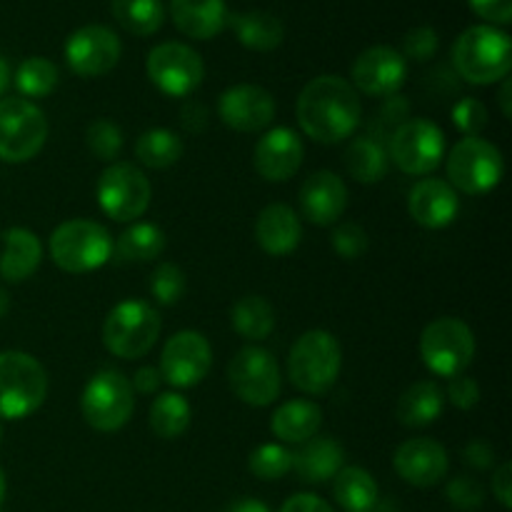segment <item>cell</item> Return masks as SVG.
I'll return each mask as SVG.
<instances>
[{
  "label": "cell",
  "instance_id": "50",
  "mask_svg": "<svg viewBox=\"0 0 512 512\" xmlns=\"http://www.w3.org/2000/svg\"><path fill=\"white\" fill-rule=\"evenodd\" d=\"M160 383H163V378H160V370L153 368V365H143V368L135 370L133 383L130 385H133L140 395H150L160 388Z\"/></svg>",
  "mask_w": 512,
  "mask_h": 512
},
{
  "label": "cell",
  "instance_id": "3",
  "mask_svg": "<svg viewBox=\"0 0 512 512\" xmlns=\"http://www.w3.org/2000/svg\"><path fill=\"white\" fill-rule=\"evenodd\" d=\"M343 350L328 330H308L295 340L288 358L290 383L305 395H325L338 383Z\"/></svg>",
  "mask_w": 512,
  "mask_h": 512
},
{
  "label": "cell",
  "instance_id": "31",
  "mask_svg": "<svg viewBox=\"0 0 512 512\" xmlns=\"http://www.w3.org/2000/svg\"><path fill=\"white\" fill-rule=\"evenodd\" d=\"M333 495L345 512H370L378 503V483L363 468H340L333 478Z\"/></svg>",
  "mask_w": 512,
  "mask_h": 512
},
{
  "label": "cell",
  "instance_id": "22",
  "mask_svg": "<svg viewBox=\"0 0 512 512\" xmlns=\"http://www.w3.org/2000/svg\"><path fill=\"white\" fill-rule=\"evenodd\" d=\"M460 210V198L448 180L423 178L408 195V213L418 225L430 230L448 228Z\"/></svg>",
  "mask_w": 512,
  "mask_h": 512
},
{
  "label": "cell",
  "instance_id": "24",
  "mask_svg": "<svg viewBox=\"0 0 512 512\" xmlns=\"http://www.w3.org/2000/svg\"><path fill=\"white\" fill-rule=\"evenodd\" d=\"M175 28L195 40H210L228 25L225 0H170Z\"/></svg>",
  "mask_w": 512,
  "mask_h": 512
},
{
  "label": "cell",
  "instance_id": "29",
  "mask_svg": "<svg viewBox=\"0 0 512 512\" xmlns=\"http://www.w3.org/2000/svg\"><path fill=\"white\" fill-rule=\"evenodd\" d=\"M228 25H233L235 35L248 50L268 53L275 50L285 38V28L280 18L265 10H253V13H233L228 15Z\"/></svg>",
  "mask_w": 512,
  "mask_h": 512
},
{
  "label": "cell",
  "instance_id": "46",
  "mask_svg": "<svg viewBox=\"0 0 512 512\" xmlns=\"http://www.w3.org/2000/svg\"><path fill=\"white\" fill-rule=\"evenodd\" d=\"M470 8L493 25H508L512 20V0H468Z\"/></svg>",
  "mask_w": 512,
  "mask_h": 512
},
{
  "label": "cell",
  "instance_id": "42",
  "mask_svg": "<svg viewBox=\"0 0 512 512\" xmlns=\"http://www.w3.org/2000/svg\"><path fill=\"white\" fill-rule=\"evenodd\" d=\"M445 495H448V500L455 505V508L465 512L480 510L485 503L483 485H480L478 480L468 478V475H458L455 480H450Z\"/></svg>",
  "mask_w": 512,
  "mask_h": 512
},
{
  "label": "cell",
  "instance_id": "44",
  "mask_svg": "<svg viewBox=\"0 0 512 512\" xmlns=\"http://www.w3.org/2000/svg\"><path fill=\"white\" fill-rule=\"evenodd\" d=\"M403 48H405L403 58L423 63V60L433 58L435 50H438V33H435L433 28H428V25H420V28H413L408 35H405Z\"/></svg>",
  "mask_w": 512,
  "mask_h": 512
},
{
  "label": "cell",
  "instance_id": "21",
  "mask_svg": "<svg viewBox=\"0 0 512 512\" xmlns=\"http://www.w3.org/2000/svg\"><path fill=\"white\" fill-rule=\"evenodd\" d=\"M300 208L313 225H333L348 208V185L330 170L313 173L300 188Z\"/></svg>",
  "mask_w": 512,
  "mask_h": 512
},
{
  "label": "cell",
  "instance_id": "14",
  "mask_svg": "<svg viewBox=\"0 0 512 512\" xmlns=\"http://www.w3.org/2000/svg\"><path fill=\"white\" fill-rule=\"evenodd\" d=\"M145 73L160 93L170 98H185L203 83V58L185 43L155 45L145 60Z\"/></svg>",
  "mask_w": 512,
  "mask_h": 512
},
{
  "label": "cell",
  "instance_id": "56",
  "mask_svg": "<svg viewBox=\"0 0 512 512\" xmlns=\"http://www.w3.org/2000/svg\"><path fill=\"white\" fill-rule=\"evenodd\" d=\"M3 500H5V475L0 470V508H3Z\"/></svg>",
  "mask_w": 512,
  "mask_h": 512
},
{
  "label": "cell",
  "instance_id": "18",
  "mask_svg": "<svg viewBox=\"0 0 512 512\" xmlns=\"http://www.w3.org/2000/svg\"><path fill=\"white\" fill-rule=\"evenodd\" d=\"M218 115L238 133H258L275 118V100L260 85H233L218 100Z\"/></svg>",
  "mask_w": 512,
  "mask_h": 512
},
{
  "label": "cell",
  "instance_id": "10",
  "mask_svg": "<svg viewBox=\"0 0 512 512\" xmlns=\"http://www.w3.org/2000/svg\"><path fill=\"white\" fill-rule=\"evenodd\" d=\"M45 138H48V118L33 100H0V160L28 163L43 150Z\"/></svg>",
  "mask_w": 512,
  "mask_h": 512
},
{
  "label": "cell",
  "instance_id": "40",
  "mask_svg": "<svg viewBox=\"0 0 512 512\" xmlns=\"http://www.w3.org/2000/svg\"><path fill=\"white\" fill-rule=\"evenodd\" d=\"M188 283L185 273L175 263H160L150 278V293L160 305H178L183 300Z\"/></svg>",
  "mask_w": 512,
  "mask_h": 512
},
{
  "label": "cell",
  "instance_id": "23",
  "mask_svg": "<svg viewBox=\"0 0 512 512\" xmlns=\"http://www.w3.org/2000/svg\"><path fill=\"white\" fill-rule=\"evenodd\" d=\"M300 238H303V225L293 208L273 203L260 210L258 220H255V240L265 253L273 258H283L298 248Z\"/></svg>",
  "mask_w": 512,
  "mask_h": 512
},
{
  "label": "cell",
  "instance_id": "38",
  "mask_svg": "<svg viewBox=\"0 0 512 512\" xmlns=\"http://www.w3.org/2000/svg\"><path fill=\"white\" fill-rule=\"evenodd\" d=\"M248 468L260 480H280L293 470V453L283 445L265 443L250 453Z\"/></svg>",
  "mask_w": 512,
  "mask_h": 512
},
{
  "label": "cell",
  "instance_id": "45",
  "mask_svg": "<svg viewBox=\"0 0 512 512\" xmlns=\"http://www.w3.org/2000/svg\"><path fill=\"white\" fill-rule=\"evenodd\" d=\"M448 398L460 410L475 408L480 403V385L473 378H468V375H455V378H450Z\"/></svg>",
  "mask_w": 512,
  "mask_h": 512
},
{
  "label": "cell",
  "instance_id": "26",
  "mask_svg": "<svg viewBox=\"0 0 512 512\" xmlns=\"http://www.w3.org/2000/svg\"><path fill=\"white\" fill-rule=\"evenodd\" d=\"M43 260V245L38 235L25 228H10L3 235V253H0V278L5 283H23L38 270Z\"/></svg>",
  "mask_w": 512,
  "mask_h": 512
},
{
  "label": "cell",
  "instance_id": "48",
  "mask_svg": "<svg viewBox=\"0 0 512 512\" xmlns=\"http://www.w3.org/2000/svg\"><path fill=\"white\" fill-rule=\"evenodd\" d=\"M463 455H465V463L473 465V468H478V470L493 468V463H495L493 448H490L488 443H483V440H473V443L465 445Z\"/></svg>",
  "mask_w": 512,
  "mask_h": 512
},
{
  "label": "cell",
  "instance_id": "4",
  "mask_svg": "<svg viewBox=\"0 0 512 512\" xmlns=\"http://www.w3.org/2000/svg\"><path fill=\"white\" fill-rule=\"evenodd\" d=\"M48 395L45 368L28 353H0V420H23L43 405Z\"/></svg>",
  "mask_w": 512,
  "mask_h": 512
},
{
  "label": "cell",
  "instance_id": "28",
  "mask_svg": "<svg viewBox=\"0 0 512 512\" xmlns=\"http://www.w3.org/2000/svg\"><path fill=\"white\" fill-rule=\"evenodd\" d=\"M443 408L445 395L440 385L433 380H418L400 395L395 415L405 428H425L443 415Z\"/></svg>",
  "mask_w": 512,
  "mask_h": 512
},
{
  "label": "cell",
  "instance_id": "47",
  "mask_svg": "<svg viewBox=\"0 0 512 512\" xmlns=\"http://www.w3.org/2000/svg\"><path fill=\"white\" fill-rule=\"evenodd\" d=\"M493 495L505 510L512 508V465L503 463L493 473Z\"/></svg>",
  "mask_w": 512,
  "mask_h": 512
},
{
  "label": "cell",
  "instance_id": "12",
  "mask_svg": "<svg viewBox=\"0 0 512 512\" xmlns=\"http://www.w3.org/2000/svg\"><path fill=\"white\" fill-rule=\"evenodd\" d=\"M95 195H98L100 210L108 218L130 223L148 210L153 188L143 170L135 168L133 163H110L98 178Z\"/></svg>",
  "mask_w": 512,
  "mask_h": 512
},
{
  "label": "cell",
  "instance_id": "11",
  "mask_svg": "<svg viewBox=\"0 0 512 512\" xmlns=\"http://www.w3.org/2000/svg\"><path fill=\"white\" fill-rule=\"evenodd\" d=\"M388 158L405 175H415V178L430 175L445 158L443 130L423 118L405 120L390 135Z\"/></svg>",
  "mask_w": 512,
  "mask_h": 512
},
{
  "label": "cell",
  "instance_id": "34",
  "mask_svg": "<svg viewBox=\"0 0 512 512\" xmlns=\"http://www.w3.org/2000/svg\"><path fill=\"white\" fill-rule=\"evenodd\" d=\"M183 140L168 128H150L135 143V155L145 168L165 170L183 158Z\"/></svg>",
  "mask_w": 512,
  "mask_h": 512
},
{
  "label": "cell",
  "instance_id": "51",
  "mask_svg": "<svg viewBox=\"0 0 512 512\" xmlns=\"http://www.w3.org/2000/svg\"><path fill=\"white\" fill-rule=\"evenodd\" d=\"M180 118H183V125L190 130V133H200V130H205V125H208V110L193 100V103L185 105Z\"/></svg>",
  "mask_w": 512,
  "mask_h": 512
},
{
  "label": "cell",
  "instance_id": "5",
  "mask_svg": "<svg viewBox=\"0 0 512 512\" xmlns=\"http://www.w3.org/2000/svg\"><path fill=\"white\" fill-rule=\"evenodd\" d=\"M113 255V238L93 220H68L50 235V258L60 270L73 275L103 268Z\"/></svg>",
  "mask_w": 512,
  "mask_h": 512
},
{
  "label": "cell",
  "instance_id": "39",
  "mask_svg": "<svg viewBox=\"0 0 512 512\" xmlns=\"http://www.w3.org/2000/svg\"><path fill=\"white\" fill-rule=\"evenodd\" d=\"M85 143H88V150L95 158L105 160V163H115V158L123 150V130L110 123V120H93L85 128Z\"/></svg>",
  "mask_w": 512,
  "mask_h": 512
},
{
  "label": "cell",
  "instance_id": "57",
  "mask_svg": "<svg viewBox=\"0 0 512 512\" xmlns=\"http://www.w3.org/2000/svg\"><path fill=\"white\" fill-rule=\"evenodd\" d=\"M0 440H3V423H0Z\"/></svg>",
  "mask_w": 512,
  "mask_h": 512
},
{
  "label": "cell",
  "instance_id": "25",
  "mask_svg": "<svg viewBox=\"0 0 512 512\" xmlns=\"http://www.w3.org/2000/svg\"><path fill=\"white\" fill-rule=\"evenodd\" d=\"M343 445L335 438H310L293 453V470L303 483H328L343 468Z\"/></svg>",
  "mask_w": 512,
  "mask_h": 512
},
{
  "label": "cell",
  "instance_id": "52",
  "mask_svg": "<svg viewBox=\"0 0 512 512\" xmlns=\"http://www.w3.org/2000/svg\"><path fill=\"white\" fill-rule=\"evenodd\" d=\"M225 512H270L268 505L260 503V500H253V498H243L238 500V503L230 505Z\"/></svg>",
  "mask_w": 512,
  "mask_h": 512
},
{
  "label": "cell",
  "instance_id": "19",
  "mask_svg": "<svg viewBox=\"0 0 512 512\" xmlns=\"http://www.w3.org/2000/svg\"><path fill=\"white\" fill-rule=\"evenodd\" d=\"M303 140L290 128H273L258 140L253 153V165L258 175L268 183H285L303 165Z\"/></svg>",
  "mask_w": 512,
  "mask_h": 512
},
{
  "label": "cell",
  "instance_id": "13",
  "mask_svg": "<svg viewBox=\"0 0 512 512\" xmlns=\"http://www.w3.org/2000/svg\"><path fill=\"white\" fill-rule=\"evenodd\" d=\"M228 383L245 405L265 408L278 400L283 380H280V368L273 355L268 350L248 345L230 360Z\"/></svg>",
  "mask_w": 512,
  "mask_h": 512
},
{
  "label": "cell",
  "instance_id": "20",
  "mask_svg": "<svg viewBox=\"0 0 512 512\" xmlns=\"http://www.w3.org/2000/svg\"><path fill=\"white\" fill-rule=\"evenodd\" d=\"M395 473L415 488H433L448 475V450L433 438L405 440L395 450Z\"/></svg>",
  "mask_w": 512,
  "mask_h": 512
},
{
  "label": "cell",
  "instance_id": "27",
  "mask_svg": "<svg viewBox=\"0 0 512 512\" xmlns=\"http://www.w3.org/2000/svg\"><path fill=\"white\" fill-rule=\"evenodd\" d=\"M323 425V413L313 400H288L270 418V430L283 443L303 445L315 438Z\"/></svg>",
  "mask_w": 512,
  "mask_h": 512
},
{
  "label": "cell",
  "instance_id": "7",
  "mask_svg": "<svg viewBox=\"0 0 512 512\" xmlns=\"http://www.w3.org/2000/svg\"><path fill=\"white\" fill-rule=\"evenodd\" d=\"M448 183L455 193L485 195L498 188L505 173L503 153L493 143L475 138H463L448 153Z\"/></svg>",
  "mask_w": 512,
  "mask_h": 512
},
{
  "label": "cell",
  "instance_id": "53",
  "mask_svg": "<svg viewBox=\"0 0 512 512\" xmlns=\"http://www.w3.org/2000/svg\"><path fill=\"white\" fill-rule=\"evenodd\" d=\"M510 93H512V83H510V78H503V88H500L498 100H500V108H503V115H505V118H510V115H512Z\"/></svg>",
  "mask_w": 512,
  "mask_h": 512
},
{
  "label": "cell",
  "instance_id": "41",
  "mask_svg": "<svg viewBox=\"0 0 512 512\" xmlns=\"http://www.w3.org/2000/svg\"><path fill=\"white\" fill-rule=\"evenodd\" d=\"M330 245H333V250L340 255V258L358 260L368 253L370 240H368V233H365L363 225L343 223L333 230Z\"/></svg>",
  "mask_w": 512,
  "mask_h": 512
},
{
  "label": "cell",
  "instance_id": "9",
  "mask_svg": "<svg viewBox=\"0 0 512 512\" xmlns=\"http://www.w3.org/2000/svg\"><path fill=\"white\" fill-rule=\"evenodd\" d=\"M420 358L438 378H455L475 358V335L458 318H438L420 335Z\"/></svg>",
  "mask_w": 512,
  "mask_h": 512
},
{
  "label": "cell",
  "instance_id": "1",
  "mask_svg": "<svg viewBox=\"0 0 512 512\" xmlns=\"http://www.w3.org/2000/svg\"><path fill=\"white\" fill-rule=\"evenodd\" d=\"M358 90L338 75L313 78L298 95V123L315 143L333 145L350 138L360 125Z\"/></svg>",
  "mask_w": 512,
  "mask_h": 512
},
{
  "label": "cell",
  "instance_id": "33",
  "mask_svg": "<svg viewBox=\"0 0 512 512\" xmlns=\"http://www.w3.org/2000/svg\"><path fill=\"white\" fill-rule=\"evenodd\" d=\"M193 410L180 393H160L150 405V428L158 438L175 440L190 428Z\"/></svg>",
  "mask_w": 512,
  "mask_h": 512
},
{
  "label": "cell",
  "instance_id": "15",
  "mask_svg": "<svg viewBox=\"0 0 512 512\" xmlns=\"http://www.w3.org/2000/svg\"><path fill=\"white\" fill-rule=\"evenodd\" d=\"M213 365L208 338L198 330H180L165 343L160 355V378L173 388H193L203 383Z\"/></svg>",
  "mask_w": 512,
  "mask_h": 512
},
{
  "label": "cell",
  "instance_id": "54",
  "mask_svg": "<svg viewBox=\"0 0 512 512\" xmlns=\"http://www.w3.org/2000/svg\"><path fill=\"white\" fill-rule=\"evenodd\" d=\"M8 85H10V68H8V63L0 58V95L8 90Z\"/></svg>",
  "mask_w": 512,
  "mask_h": 512
},
{
  "label": "cell",
  "instance_id": "37",
  "mask_svg": "<svg viewBox=\"0 0 512 512\" xmlns=\"http://www.w3.org/2000/svg\"><path fill=\"white\" fill-rule=\"evenodd\" d=\"M15 88L28 98H45L58 85V65L48 58H25L15 70Z\"/></svg>",
  "mask_w": 512,
  "mask_h": 512
},
{
  "label": "cell",
  "instance_id": "16",
  "mask_svg": "<svg viewBox=\"0 0 512 512\" xmlns=\"http://www.w3.org/2000/svg\"><path fill=\"white\" fill-rule=\"evenodd\" d=\"M123 45L105 25H83L65 40V63L80 78H100L118 65Z\"/></svg>",
  "mask_w": 512,
  "mask_h": 512
},
{
  "label": "cell",
  "instance_id": "55",
  "mask_svg": "<svg viewBox=\"0 0 512 512\" xmlns=\"http://www.w3.org/2000/svg\"><path fill=\"white\" fill-rule=\"evenodd\" d=\"M10 310V298H8V293H5L3 288H0V318H3L5 313H8Z\"/></svg>",
  "mask_w": 512,
  "mask_h": 512
},
{
  "label": "cell",
  "instance_id": "49",
  "mask_svg": "<svg viewBox=\"0 0 512 512\" xmlns=\"http://www.w3.org/2000/svg\"><path fill=\"white\" fill-rule=\"evenodd\" d=\"M280 512H333V508H330L325 500H320L318 495L300 493L293 495V498L280 508Z\"/></svg>",
  "mask_w": 512,
  "mask_h": 512
},
{
  "label": "cell",
  "instance_id": "32",
  "mask_svg": "<svg viewBox=\"0 0 512 512\" xmlns=\"http://www.w3.org/2000/svg\"><path fill=\"white\" fill-rule=\"evenodd\" d=\"M230 323L235 333L245 340H265L275 328V310L263 295H243L230 308Z\"/></svg>",
  "mask_w": 512,
  "mask_h": 512
},
{
  "label": "cell",
  "instance_id": "6",
  "mask_svg": "<svg viewBox=\"0 0 512 512\" xmlns=\"http://www.w3.org/2000/svg\"><path fill=\"white\" fill-rule=\"evenodd\" d=\"M160 313L145 300H123L108 313L103 343L115 358L138 360L153 350L160 335Z\"/></svg>",
  "mask_w": 512,
  "mask_h": 512
},
{
  "label": "cell",
  "instance_id": "8",
  "mask_svg": "<svg viewBox=\"0 0 512 512\" xmlns=\"http://www.w3.org/2000/svg\"><path fill=\"white\" fill-rule=\"evenodd\" d=\"M135 410L133 385L120 370H100L88 380L80 395V413L98 433H115Z\"/></svg>",
  "mask_w": 512,
  "mask_h": 512
},
{
  "label": "cell",
  "instance_id": "43",
  "mask_svg": "<svg viewBox=\"0 0 512 512\" xmlns=\"http://www.w3.org/2000/svg\"><path fill=\"white\" fill-rule=\"evenodd\" d=\"M453 120L465 138H475L488 125V110H485V105L480 100L463 98L460 103H455Z\"/></svg>",
  "mask_w": 512,
  "mask_h": 512
},
{
  "label": "cell",
  "instance_id": "17",
  "mask_svg": "<svg viewBox=\"0 0 512 512\" xmlns=\"http://www.w3.org/2000/svg\"><path fill=\"white\" fill-rule=\"evenodd\" d=\"M350 75H353L350 85H355L360 93L370 98H393L408 78V63L403 53L390 45H373L355 58Z\"/></svg>",
  "mask_w": 512,
  "mask_h": 512
},
{
  "label": "cell",
  "instance_id": "2",
  "mask_svg": "<svg viewBox=\"0 0 512 512\" xmlns=\"http://www.w3.org/2000/svg\"><path fill=\"white\" fill-rule=\"evenodd\" d=\"M453 65L460 78L473 85L508 78L512 68L510 35L493 25H473L455 40Z\"/></svg>",
  "mask_w": 512,
  "mask_h": 512
},
{
  "label": "cell",
  "instance_id": "35",
  "mask_svg": "<svg viewBox=\"0 0 512 512\" xmlns=\"http://www.w3.org/2000/svg\"><path fill=\"white\" fill-rule=\"evenodd\" d=\"M110 10L128 33L140 38L158 33L165 20V8L160 0H110Z\"/></svg>",
  "mask_w": 512,
  "mask_h": 512
},
{
  "label": "cell",
  "instance_id": "36",
  "mask_svg": "<svg viewBox=\"0 0 512 512\" xmlns=\"http://www.w3.org/2000/svg\"><path fill=\"white\" fill-rule=\"evenodd\" d=\"M113 250L120 260H135V263H148L163 255L165 233L153 223H135L133 228L125 230L113 243Z\"/></svg>",
  "mask_w": 512,
  "mask_h": 512
},
{
  "label": "cell",
  "instance_id": "30",
  "mask_svg": "<svg viewBox=\"0 0 512 512\" xmlns=\"http://www.w3.org/2000/svg\"><path fill=\"white\" fill-rule=\"evenodd\" d=\"M345 168L358 183H380L390 168L388 150L373 135H360L350 143L348 153H345Z\"/></svg>",
  "mask_w": 512,
  "mask_h": 512
}]
</instances>
